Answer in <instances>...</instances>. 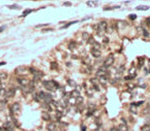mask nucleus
Masks as SVG:
<instances>
[{
  "label": "nucleus",
  "instance_id": "37",
  "mask_svg": "<svg viewBox=\"0 0 150 131\" xmlns=\"http://www.w3.org/2000/svg\"><path fill=\"white\" fill-rule=\"evenodd\" d=\"M82 131H86V126H84V125H82Z\"/></svg>",
  "mask_w": 150,
  "mask_h": 131
},
{
  "label": "nucleus",
  "instance_id": "29",
  "mask_svg": "<svg viewBox=\"0 0 150 131\" xmlns=\"http://www.w3.org/2000/svg\"><path fill=\"white\" fill-rule=\"evenodd\" d=\"M33 99H34L35 101H37V102L40 100V99H39V97H38V94H34V96H33Z\"/></svg>",
  "mask_w": 150,
  "mask_h": 131
},
{
  "label": "nucleus",
  "instance_id": "51",
  "mask_svg": "<svg viewBox=\"0 0 150 131\" xmlns=\"http://www.w3.org/2000/svg\"><path fill=\"white\" fill-rule=\"evenodd\" d=\"M0 84H1V80H0Z\"/></svg>",
  "mask_w": 150,
  "mask_h": 131
},
{
  "label": "nucleus",
  "instance_id": "10",
  "mask_svg": "<svg viewBox=\"0 0 150 131\" xmlns=\"http://www.w3.org/2000/svg\"><path fill=\"white\" fill-rule=\"evenodd\" d=\"M117 131H128V127L127 125H124V124H120L117 128Z\"/></svg>",
  "mask_w": 150,
  "mask_h": 131
},
{
  "label": "nucleus",
  "instance_id": "44",
  "mask_svg": "<svg viewBox=\"0 0 150 131\" xmlns=\"http://www.w3.org/2000/svg\"><path fill=\"white\" fill-rule=\"evenodd\" d=\"M144 71H145V74H147V73H148V69H147V68H145Z\"/></svg>",
  "mask_w": 150,
  "mask_h": 131
},
{
  "label": "nucleus",
  "instance_id": "14",
  "mask_svg": "<svg viewBox=\"0 0 150 131\" xmlns=\"http://www.w3.org/2000/svg\"><path fill=\"white\" fill-rule=\"evenodd\" d=\"M76 46H77V42H76V41H71V42L68 43V48L71 49V50H74Z\"/></svg>",
  "mask_w": 150,
  "mask_h": 131
},
{
  "label": "nucleus",
  "instance_id": "41",
  "mask_svg": "<svg viewBox=\"0 0 150 131\" xmlns=\"http://www.w3.org/2000/svg\"><path fill=\"white\" fill-rule=\"evenodd\" d=\"M145 125H147V126H150V120H149V121H147L146 123H145Z\"/></svg>",
  "mask_w": 150,
  "mask_h": 131
},
{
  "label": "nucleus",
  "instance_id": "40",
  "mask_svg": "<svg viewBox=\"0 0 150 131\" xmlns=\"http://www.w3.org/2000/svg\"><path fill=\"white\" fill-rule=\"evenodd\" d=\"M110 131H117V128H115V127H113V128H111Z\"/></svg>",
  "mask_w": 150,
  "mask_h": 131
},
{
  "label": "nucleus",
  "instance_id": "27",
  "mask_svg": "<svg viewBox=\"0 0 150 131\" xmlns=\"http://www.w3.org/2000/svg\"><path fill=\"white\" fill-rule=\"evenodd\" d=\"M87 42H88V43H90V44H93V43L95 42V40H94V39H93L92 37H90V38L87 40Z\"/></svg>",
  "mask_w": 150,
  "mask_h": 131
},
{
  "label": "nucleus",
  "instance_id": "21",
  "mask_svg": "<svg viewBox=\"0 0 150 131\" xmlns=\"http://www.w3.org/2000/svg\"><path fill=\"white\" fill-rule=\"evenodd\" d=\"M67 84H68L69 86H71V87H75V86H76V83L72 80H67Z\"/></svg>",
  "mask_w": 150,
  "mask_h": 131
},
{
  "label": "nucleus",
  "instance_id": "25",
  "mask_svg": "<svg viewBox=\"0 0 150 131\" xmlns=\"http://www.w3.org/2000/svg\"><path fill=\"white\" fill-rule=\"evenodd\" d=\"M51 68L52 69H57V67H58V65H57L56 62H53V63H51Z\"/></svg>",
  "mask_w": 150,
  "mask_h": 131
},
{
  "label": "nucleus",
  "instance_id": "45",
  "mask_svg": "<svg viewBox=\"0 0 150 131\" xmlns=\"http://www.w3.org/2000/svg\"><path fill=\"white\" fill-rule=\"evenodd\" d=\"M6 63H5V62H0V66H2V65H5Z\"/></svg>",
  "mask_w": 150,
  "mask_h": 131
},
{
  "label": "nucleus",
  "instance_id": "50",
  "mask_svg": "<svg viewBox=\"0 0 150 131\" xmlns=\"http://www.w3.org/2000/svg\"><path fill=\"white\" fill-rule=\"evenodd\" d=\"M1 130H2V128H1V127H0V131H1Z\"/></svg>",
  "mask_w": 150,
  "mask_h": 131
},
{
  "label": "nucleus",
  "instance_id": "18",
  "mask_svg": "<svg viewBox=\"0 0 150 131\" xmlns=\"http://www.w3.org/2000/svg\"><path fill=\"white\" fill-rule=\"evenodd\" d=\"M8 8H10V9H20V6L19 5H16V4H14V5H9V6H7Z\"/></svg>",
  "mask_w": 150,
  "mask_h": 131
},
{
  "label": "nucleus",
  "instance_id": "36",
  "mask_svg": "<svg viewBox=\"0 0 150 131\" xmlns=\"http://www.w3.org/2000/svg\"><path fill=\"white\" fill-rule=\"evenodd\" d=\"M146 23L148 25H150V18H147V19H146Z\"/></svg>",
  "mask_w": 150,
  "mask_h": 131
},
{
  "label": "nucleus",
  "instance_id": "13",
  "mask_svg": "<svg viewBox=\"0 0 150 131\" xmlns=\"http://www.w3.org/2000/svg\"><path fill=\"white\" fill-rule=\"evenodd\" d=\"M90 37H91V36L89 35V33H87V32H83L82 33V38L84 39V40H88Z\"/></svg>",
  "mask_w": 150,
  "mask_h": 131
},
{
  "label": "nucleus",
  "instance_id": "48",
  "mask_svg": "<svg viewBox=\"0 0 150 131\" xmlns=\"http://www.w3.org/2000/svg\"><path fill=\"white\" fill-rule=\"evenodd\" d=\"M5 131H14L12 129H5Z\"/></svg>",
  "mask_w": 150,
  "mask_h": 131
},
{
  "label": "nucleus",
  "instance_id": "19",
  "mask_svg": "<svg viewBox=\"0 0 150 131\" xmlns=\"http://www.w3.org/2000/svg\"><path fill=\"white\" fill-rule=\"evenodd\" d=\"M83 101H84V98H83L82 96H79V97L77 98V102H78V104H82V103H83Z\"/></svg>",
  "mask_w": 150,
  "mask_h": 131
},
{
  "label": "nucleus",
  "instance_id": "26",
  "mask_svg": "<svg viewBox=\"0 0 150 131\" xmlns=\"http://www.w3.org/2000/svg\"><path fill=\"white\" fill-rule=\"evenodd\" d=\"M143 35L145 36V37H149V33H148V31H147L146 29L143 30Z\"/></svg>",
  "mask_w": 150,
  "mask_h": 131
},
{
  "label": "nucleus",
  "instance_id": "23",
  "mask_svg": "<svg viewBox=\"0 0 150 131\" xmlns=\"http://www.w3.org/2000/svg\"><path fill=\"white\" fill-rule=\"evenodd\" d=\"M93 90L96 91V92H99L100 89H99V87H98V85H96V84H94V85H93Z\"/></svg>",
  "mask_w": 150,
  "mask_h": 131
},
{
  "label": "nucleus",
  "instance_id": "15",
  "mask_svg": "<svg viewBox=\"0 0 150 131\" xmlns=\"http://www.w3.org/2000/svg\"><path fill=\"white\" fill-rule=\"evenodd\" d=\"M136 8H137V10H147V9H149V6H144V5H140V6H137Z\"/></svg>",
  "mask_w": 150,
  "mask_h": 131
},
{
  "label": "nucleus",
  "instance_id": "46",
  "mask_svg": "<svg viewBox=\"0 0 150 131\" xmlns=\"http://www.w3.org/2000/svg\"><path fill=\"white\" fill-rule=\"evenodd\" d=\"M95 131H102V129H100V128L98 127V128H96V130H95Z\"/></svg>",
  "mask_w": 150,
  "mask_h": 131
},
{
  "label": "nucleus",
  "instance_id": "49",
  "mask_svg": "<svg viewBox=\"0 0 150 131\" xmlns=\"http://www.w3.org/2000/svg\"><path fill=\"white\" fill-rule=\"evenodd\" d=\"M1 90H2V89H1V87H0V93H1Z\"/></svg>",
  "mask_w": 150,
  "mask_h": 131
},
{
  "label": "nucleus",
  "instance_id": "4",
  "mask_svg": "<svg viewBox=\"0 0 150 131\" xmlns=\"http://www.w3.org/2000/svg\"><path fill=\"white\" fill-rule=\"evenodd\" d=\"M20 109H21V105L19 103H14V104H12L10 105V112H12V116L14 114H18V112H20Z\"/></svg>",
  "mask_w": 150,
  "mask_h": 131
},
{
  "label": "nucleus",
  "instance_id": "43",
  "mask_svg": "<svg viewBox=\"0 0 150 131\" xmlns=\"http://www.w3.org/2000/svg\"><path fill=\"white\" fill-rule=\"evenodd\" d=\"M43 32H48V31H52V29H45V30H43Z\"/></svg>",
  "mask_w": 150,
  "mask_h": 131
},
{
  "label": "nucleus",
  "instance_id": "12",
  "mask_svg": "<svg viewBox=\"0 0 150 131\" xmlns=\"http://www.w3.org/2000/svg\"><path fill=\"white\" fill-rule=\"evenodd\" d=\"M41 117H43V119L45 120V121H50V119H51L50 115H49L48 112H43V115H41Z\"/></svg>",
  "mask_w": 150,
  "mask_h": 131
},
{
  "label": "nucleus",
  "instance_id": "28",
  "mask_svg": "<svg viewBox=\"0 0 150 131\" xmlns=\"http://www.w3.org/2000/svg\"><path fill=\"white\" fill-rule=\"evenodd\" d=\"M139 60V67H142V66H143V58H139L138 59Z\"/></svg>",
  "mask_w": 150,
  "mask_h": 131
},
{
  "label": "nucleus",
  "instance_id": "16",
  "mask_svg": "<svg viewBox=\"0 0 150 131\" xmlns=\"http://www.w3.org/2000/svg\"><path fill=\"white\" fill-rule=\"evenodd\" d=\"M62 116H63V112H56V119L58 120H60V118H62Z\"/></svg>",
  "mask_w": 150,
  "mask_h": 131
},
{
  "label": "nucleus",
  "instance_id": "11",
  "mask_svg": "<svg viewBox=\"0 0 150 131\" xmlns=\"http://www.w3.org/2000/svg\"><path fill=\"white\" fill-rule=\"evenodd\" d=\"M47 129L49 131H54L56 129V125L54 124V123H49V124L47 125Z\"/></svg>",
  "mask_w": 150,
  "mask_h": 131
},
{
  "label": "nucleus",
  "instance_id": "7",
  "mask_svg": "<svg viewBox=\"0 0 150 131\" xmlns=\"http://www.w3.org/2000/svg\"><path fill=\"white\" fill-rule=\"evenodd\" d=\"M26 71H27V68L25 66H19L16 68V70H15L16 74H24Z\"/></svg>",
  "mask_w": 150,
  "mask_h": 131
},
{
  "label": "nucleus",
  "instance_id": "30",
  "mask_svg": "<svg viewBox=\"0 0 150 131\" xmlns=\"http://www.w3.org/2000/svg\"><path fill=\"white\" fill-rule=\"evenodd\" d=\"M128 18H129L130 20H136V19H137V15H129Z\"/></svg>",
  "mask_w": 150,
  "mask_h": 131
},
{
  "label": "nucleus",
  "instance_id": "20",
  "mask_svg": "<svg viewBox=\"0 0 150 131\" xmlns=\"http://www.w3.org/2000/svg\"><path fill=\"white\" fill-rule=\"evenodd\" d=\"M30 12H32V9H26V10H24L22 17H26V15H27L28 14H30Z\"/></svg>",
  "mask_w": 150,
  "mask_h": 131
},
{
  "label": "nucleus",
  "instance_id": "35",
  "mask_svg": "<svg viewBox=\"0 0 150 131\" xmlns=\"http://www.w3.org/2000/svg\"><path fill=\"white\" fill-rule=\"evenodd\" d=\"M4 29H5V26H1V27H0V32H2Z\"/></svg>",
  "mask_w": 150,
  "mask_h": 131
},
{
  "label": "nucleus",
  "instance_id": "6",
  "mask_svg": "<svg viewBox=\"0 0 150 131\" xmlns=\"http://www.w3.org/2000/svg\"><path fill=\"white\" fill-rule=\"evenodd\" d=\"M15 93H16V88H10V89H8V90L6 91V92H5V97H6V98L14 97Z\"/></svg>",
  "mask_w": 150,
  "mask_h": 131
},
{
  "label": "nucleus",
  "instance_id": "5",
  "mask_svg": "<svg viewBox=\"0 0 150 131\" xmlns=\"http://www.w3.org/2000/svg\"><path fill=\"white\" fill-rule=\"evenodd\" d=\"M17 81L22 87H27V86L29 85V82H30V81H28L26 77H18Z\"/></svg>",
  "mask_w": 150,
  "mask_h": 131
},
{
  "label": "nucleus",
  "instance_id": "42",
  "mask_svg": "<svg viewBox=\"0 0 150 131\" xmlns=\"http://www.w3.org/2000/svg\"><path fill=\"white\" fill-rule=\"evenodd\" d=\"M63 5H71V2H64Z\"/></svg>",
  "mask_w": 150,
  "mask_h": 131
},
{
  "label": "nucleus",
  "instance_id": "17",
  "mask_svg": "<svg viewBox=\"0 0 150 131\" xmlns=\"http://www.w3.org/2000/svg\"><path fill=\"white\" fill-rule=\"evenodd\" d=\"M28 70H29V71H30V73H32L33 75H34L35 73L37 72V70H36L35 68H33V67H29V68H28Z\"/></svg>",
  "mask_w": 150,
  "mask_h": 131
},
{
  "label": "nucleus",
  "instance_id": "3",
  "mask_svg": "<svg viewBox=\"0 0 150 131\" xmlns=\"http://www.w3.org/2000/svg\"><path fill=\"white\" fill-rule=\"evenodd\" d=\"M113 63H114V56L113 55H110V56H108L107 58L105 59V61H103V66L108 68V67H110Z\"/></svg>",
  "mask_w": 150,
  "mask_h": 131
},
{
  "label": "nucleus",
  "instance_id": "47",
  "mask_svg": "<svg viewBox=\"0 0 150 131\" xmlns=\"http://www.w3.org/2000/svg\"><path fill=\"white\" fill-rule=\"evenodd\" d=\"M105 42H109V39L108 38H105Z\"/></svg>",
  "mask_w": 150,
  "mask_h": 131
},
{
  "label": "nucleus",
  "instance_id": "22",
  "mask_svg": "<svg viewBox=\"0 0 150 131\" xmlns=\"http://www.w3.org/2000/svg\"><path fill=\"white\" fill-rule=\"evenodd\" d=\"M7 77V74L5 72H1L0 73V80H4V78Z\"/></svg>",
  "mask_w": 150,
  "mask_h": 131
},
{
  "label": "nucleus",
  "instance_id": "9",
  "mask_svg": "<svg viewBox=\"0 0 150 131\" xmlns=\"http://www.w3.org/2000/svg\"><path fill=\"white\" fill-rule=\"evenodd\" d=\"M128 111H129V112H131V114H137V112H138V109H137L136 103H131L130 105H129Z\"/></svg>",
  "mask_w": 150,
  "mask_h": 131
},
{
  "label": "nucleus",
  "instance_id": "38",
  "mask_svg": "<svg viewBox=\"0 0 150 131\" xmlns=\"http://www.w3.org/2000/svg\"><path fill=\"white\" fill-rule=\"evenodd\" d=\"M45 26H47V24H43V25H37V26H36V27H45Z\"/></svg>",
  "mask_w": 150,
  "mask_h": 131
},
{
  "label": "nucleus",
  "instance_id": "2",
  "mask_svg": "<svg viewBox=\"0 0 150 131\" xmlns=\"http://www.w3.org/2000/svg\"><path fill=\"white\" fill-rule=\"evenodd\" d=\"M96 29L98 32H106L108 29V24L106 21H102L96 25Z\"/></svg>",
  "mask_w": 150,
  "mask_h": 131
},
{
  "label": "nucleus",
  "instance_id": "33",
  "mask_svg": "<svg viewBox=\"0 0 150 131\" xmlns=\"http://www.w3.org/2000/svg\"><path fill=\"white\" fill-rule=\"evenodd\" d=\"M87 5H89V6H92V5H94V2H92V1H88V2H87Z\"/></svg>",
  "mask_w": 150,
  "mask_h": 131
},
{
  "label": "nucleus",
  "instance_id": "1",
  "mask_svg": "<svg viewBox=\"0 0 150 131\" xmlns=\"http://www.w3.org/2000/svg\"><path fill=\"white\" fill-rule=\"evenodd\" d=\"M43 84L46 87L47 90L51 91V92H53V91H55L56 89L59 88V84L57 83L56 81H43Z\"/></svg>",
  "mask_w": 150,
  "mask_h": 131
},
{
  "label": "nucleus",
  "instance_id": "39",
  "mask_svg": "<svg viewBox=\"0 0 150 131\" xmlns=\"http://www.w3.org/2000/svg\"><path fill=\"white\" fill-rule=\"evenodd\" d=\"M105 10H111V9H113L112 7H105V8H103Z\"/></svg>",
  "mask_w": 150,
  "mask_h": 131
},
{
  "label": "nucleus",
  "instance_id": "32",
  "mask_svg": "<svg viewBox=\"0 0 150 131\" xmlns=\"http://www.w3.org/2000/svg\"><path fill=\"white\" fill-rule=\"evenodd\" d=\"M134 87H136V86H134V85H133V84H128V85H127V88H129V89H130V90H131V89H134Z\"/></svg>",
  "mask_w": 150,
  "mask_h": 131
},
{
  "label": "nucleus",
  "instance_id": "24",
  "mask_svg": "<svg viewBox=\"0 0 150 131\" xmlns=\"http://www.w3.org/2000/svg\"><path fill=\"white\" fill-rule=\"evenodd\" d=\"M75 23H78V21H74V22H69L68 24H66V25H64L63 26V28H67V27H69L71 25H72V24H75Z\"/></svg>",
  "mask_w": 150,
  "mask_h": 131
},
{
  "label": "nucleus",
  "instance_id": "8",
  "mask_svg": "<svg viewBox=\"0 0 150 131\" xmlns=\"http://www.w3.org/2000/svg\"><path fill=\"white\" fill-rule=\"evenodd\" d=\"M91 55L94 58H99V57L102 56V52H100V50L91 49Z\"/></svg>",
  "mask_w": 150,
  "mask_h": 131
},
{
  "label": "nucleus",
  "instance_id": "31",
  "mask_svg": "<svg viewBox=\"0 0 150 131\" xmlns=\"http://www.w3.org/2000/svg\"><path fill=\"white\" fill-rule=\"evenodd\" d=\"M136 77H131V75H129V77H125V78L124 80L125 81H128V80H133V78H134Z\"/></svg>",
  "mask_w": 150,
  "mask_h": 131
},
{
  "label": "nucleus",
  "instance_id": "34",
  "mask_svg": "<svg viewBox=\"0 0 150 131\" xmlns=\"http://www.w3.org/2000/svg\"><path fill=\"white\" fill-rule=\"evenodd\" d=\"M144 103V101H139V102H137L136 103V106H139V105H141V104H143Z\"/></svg>",
  "mask_w": 150,
  "mask_h": 131
}]
</instances>
